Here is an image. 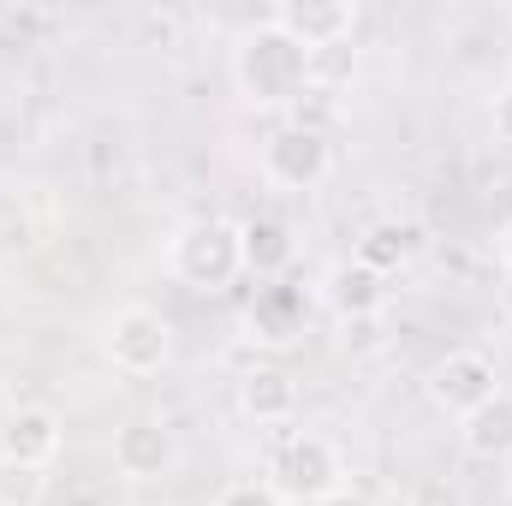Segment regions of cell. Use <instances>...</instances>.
Returning <instances> with one entry per match:
<instances>
[{"mask_svg": "<svg viewBox=\"0 0 512 506\" xmlns=\"http://www.w3.org/2000/svg\"><path fill=\"white\" fill-rule=\"evenodd\" d=\"M233 84L262 114H292L310 96V54L274 18H262L233 42Z\"/></svg>", "mask_w": 512, "mask_h": 506, "instance_id": "6da1fadb", "label": "cell"}, {"mask_svg": "<svg viewBox=\"0 0 512 506\" xmlns=\"http://www.w3.org/2000/svg\"><path fill=\"white\" fill-rule=\"evenodd\" d=\"M167 268H173L191 292H221V286H233V280L245 274L239 221L209 215V221L179 227V239H173V251H167Z\"/></svg>", "mask_w": 512, "mask_h": 506, "instance_id": "7a4b0ae2", "label": "cell"}, {"mask_svg": "<svg viewBox=\"0 0 512 506\" xmlns=\"http://www.w3.org/2000/svg\"><path fill=\"white\" fill-rule=\"evenodd\" d=\"M102 358L126 381H149L173 364V322L149 304H120L102 322Z\"/></svg>", "mask_w": 512, "mask_h": 506, "instance_id": "3957f363", "label": "cell"}, {"mask_svg": "<svg viewBox=\"0 0 512 506\" xmlns=\"http://www.w3.org/2000/svg\"><path fill=\"white\" fill-rule=\"evenodd\" d=\"M286 506H316L328 501L334 489H346V465H340V447L328 441V435H316V429H298V435H286L280 441V453H274V477H268Z\"/></svg>", "mask_w": 512, "mask_h": 506, "instance_id": "277c9868", "label": "cell"}, {"mask_svg": "<svg viewBox=\"0 0 512 506\" xmlns=\"http://www.w3.org/2000/svg\"><path fill=\"white\" fill-rule=\"evenodd\" d=\"M328 173H334V143H328V131H310V126H298V120H286V126H274L262 137V179H268L274 191L304 197V191H316Z\"/></svg>", "mask_w": 512, "mask_h": 506, "instance_id": "5b68a950", "label": "cell"}, {"mask_svg": "<svg viewBox=\"0 0 512 506\" xmlns=\"http://www.w3.org/2000/svg\"><path fill=\"white\" fill-rule=\"evenodd\" d=\"M501 393V376H495V358L489 352H477V346H459V352H447L435 370H429V399H435V411H447V417H471L483 399H495Z\"/></svg>", "mask_w": 512, "mask_h": 506, "instance_id": "8992f818", "label": "cell"}, {"mask_svg": "<svg viewBox=\"0 0 512 506\" xmlns=\"http://www.w3.org/2000/svg\"><path fill=\"white\" fill-rule=\"evenodd\" d=\"M114 471L126 477V483H161L173 465H179V435H173V423H161V417H126L120 429H114Z\"/></svg>", "mask_w": 512, "mask_h": 506, "instance_id": "52a82bcc", "label": "cell"}, {"mask_svg": "<svg viewBox=\"0 0 512 506\" xmlns=\"http://www.w3.org/2000/svg\"><path fill=\"white\" fill-rule=\"evenodd\" d=\"M268 18H274L304 54L340 48V42H352V30H358V6H352V0H280Z\"/></svg>", "mask_w": 512, "mask_h": 506, "instance_id": "ba28073f", "label": "cell"}, {"mask_svg": "<svg viewBox=\"0 0 512 506\" xmlns=\"http://www.w3.org/2000/svg\"><path fill=\"white\" fill-rule=\"evenodd\" d=\"M304 322H310V298H304V286H286V280H262L245 310V334L256 346H292L304 334Z\"/></svg>", "mask_w": 512, "mask_h": 506, "instance_id": "9c48e42d", "label": "cell"}, {"mask_svg": "<svg viewBox=\"0 0 512 506\" xmlns=\"http://www.w3.org/2000/svg\"><path fill=\"white\" fill-rule=\"evenodd\" d=\"M60 447H66V429H60V417H54L48 405H18V411H6V423H0V459L48 471V465L60 459Z\"/></svg>", "mask_w": 512, "mask_h": 506, "instance_id": "30bf717a", "label": "cell"}, {"mask_svg": "<svg viewBox=\"0 0 512 506\" xmlns=\"http://www.w3.org/2000/svg\"><path fill=\"white\" fill-rule=\"evenodd\" d=\"M239 411H245V423H256V429L292 423V417H298V381H292V370H280V364H251V370L239 376Z\"/></svg>", "mask_w": 512, "mask_h": 506, "instance_id": "8fae6325", "label": "cell"}, {"mask_svg": "<svg viewBox=\"0 0 512 506\" xmlns=\"http://www.w3.org/2000/svg\"><path fill=\"white\" fill-rule=\"evenodd\" d=\"M423 221H405V215H382V221H370L364 233H358V245L352 256L364 262V268H376V274H399V268H411L417 256H423Z\"/></svg>", "mask_w": 512, "mask_h": 506, "instance_id": "7c38bea8", "label": "cell"}, {"mask_svg": "<svg viewBox=\"0 0 512 506\" xmlns=\"http://www.w3.org/2000/svg\"><path fill=\"white\" fill-rule=\"evenodd\" d=\"M239 251H245L251 280H286V268L298 262V239L280 215H251V221H239Z\"/></svg>", "mask_w": 512, "mask_h": 506, "instance_id": "4fadbf2b", "label": "cell"}, {"mask_svg": "<svg viewBox=\"0 0 512 506\" xmlns=\"http://www.w3.org/2000/svg\"><path fill=\"white\" fill-rule=\"evenodd\" d=\"M322 298H328V310L346 322V316H382L387 304V280L376 268H364L358 256H346V262H334L328 274H322Z\"/></svg>", "mask_w": 512, "mask_h": 506, "instance_id": "5bb4252c", "label": "cell"}, {"mask_svg": "<svg viewBox=\"0 0 512 506\" xmlns=\"http://www.w3.org/2000/svg\"><path fill=\"white\" fill-rule=\"evenodd\" d=\"M459 447L483 465H507L512 459V393L501 387L495 399H483L471 417H459Z\"/></svg>", "mask_w": 512, "mask_h": 506, "instance_id": "9a60e30c", "label": "cell"}, {"mask_svg": "<svg viewBox=\"0 0 512 506\" xmlns=\"http://www.w3.org/2000/svg\"><path fill=\"white\" fill-rule=\"evenodd\" d=\"M0 506H48V471L0 459Z\"/></svg>", "mask_w": 512, "mask_h": 506, "instance_id": "2e32d148", "label": "cell"}, {"mask_svg": "<svg viewBox=\"0 0 512 506\" xmlns=\"http://www.w3.org/2000/svg\"><path fill=\"white\" fill-rule=\"evenodd\" d=\"M382 346H387L382 316H346V322H340V352L370 358V352H382Z\"/></svg>", "mask_w": 512, "mask_h": 506, "instance_id": "e0dca14e", "label": "cell"}, {"mask_svg": "<svg viewBox=\"0 0 512 506\" xmlns=\"http://www.w3.org/2000/svg\"><path fill=\"white\" fill-rule=\"evenodd\" d=\"M215 506H286V495L274 483H262V477H245V483H227Z\"/></svg>", "mask_w": 512, "mask_h": 506, "instance_id": "ac0fdd59", "label": "cell"}, {"mask_svg": "<svg viewBox=\"0 0 512 506\" xmlns=\"http://www.w3.org/2000/svg\"><path fill=\"white\" fill-rule=\"evenodd\" d=\"M405 506H465V495H459L453 483H417V489L405 495Z\"/></svg>", "mask_w": 512, "mask_h": 506, "instance_id": "d6986e66", "label": "cell"}, {"mask_svg": "<svg viewBox=\"0 0 512 506\" xmlns=\"http://www.w3.org/2000/svg\"><path fill=\"white\" fill-rule=\"evenodd\" d=\"M489 126H495V137L512 149V84L495 90V102H489Z\"/></svg>", "mask_w": 512, "mask_h": 506, "instance_id": "ffe728a7", "label": "cell"}, {"mask_svg": "<svg viewBox=\"0 0 512 506\" xmlns=\"http://www.w3.org/2000/svg\"><path fill=\"white\" fill-rule=\"evenodd\" d=\"M316 506H370V495H358V489L346 483V489H334L328 501H316Z\"/></svg>", "mask_w": 512, "mask_h": 506, "instance_id": "44dd1931", "label": "cell"}, {"mask_svg": "<svg viewBox=\"0 0 512 506\" xmlns=\"http://www.w3.org/2000/svg\"><path fill=\"white\" fill-rule=\"evenodd\" d=\"M495 251H501V268L512 274V221L501 227V239H495Z\"/></svg>", "mask_w": 512, "mask_h": 506, "instance_id": "7402d4cb", "label": "cell"}, {"mask_svg": "<svg viewBox=\"0 0 512 506\" xmlns=\"http://www.w3.org/2000/svg\"><path fill=\"white\" fill-rule=\"evenodd\" d=\"M501 316L512 322V274H501Z\"/></svg>", "mask_w": 512, "mask_h": 506, "instance_id": "603a6c76", "label": "cell"}]
</instances>
